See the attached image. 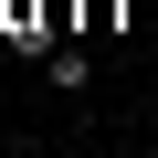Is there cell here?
<instances>
[{"mask_svg": "<svg viewBox=\"0 0 158 158\" xmlns=\"http://www.w3.org/2000/svg\"><path fill=\"white\" fill-rule=\"evenodd\" d=\"M42 74H53V95H85V85H95V53H85V32H74V42H53V53H42Z\"/></svg>", "mask_w": 158, "mask_h": 158, "instance_id": "1", "label": "cell"}, {"mask_svg": "<svg viewBox=\"0 0 158 158\" xmlns=\"http://www.w3.org/2000/svg\"><path fill=\"white\" fill-rule=\"evenodd\" d=\"M116 11H127V0H85V32H116Z\"/></svg>", "mask_w": 158, "mask_h": 158, "instance_id": "2", "label": "cell"}]
</instances>
